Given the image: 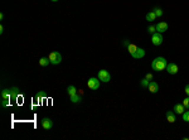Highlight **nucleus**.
Instances as JSON below:
<instances>
[{"label":"nucleus","instance_id":"6ab92c4d","mask_svg":"<svg viewBox=\"0 0 189 140\" xmlns=\"http://www.w3.org/2000/svg\"><path fill=\"white\" fill-rule=\"evenodd\" d=\"M149 80L148 78H143V80L140 81V85H141V87H144V88H148V86H149Z\"/></svg>","mask_w":189,"mask_h":140},{"label":"nucleus","instance_id":"20e7f679","mask_svg":"<svg viewBox=\"0 0 189 140\" xmlns=\"http://www.w3.org/2000/svg\"><path fill=\"white\" fill-rule=\"evenodd\" d=\"M98 78L101 82H108L111 81V74L106 69H101V71H98Z\"/></svg>","mask_w":189,"mask_h":140},{"label":"nucleus","instance_id":"c756f323","mask_svg":"<svg viewBox=\"0 0 189 140\" xmlns=\"http://www.w3.org/2000/svg\"><path fill=\"white\" fill-rule=\"evenodd\" d=\"M50 1H58V0H50Z\"/></svg>","mask_w":189,"mask_h":140},{"label":"nucleus","instance_id":"b1692460","mask_svg":"<svg viewBox=\"0 0 189 140\" xmlns=\"http://www.w3.org/2000/svg\"><path fill=\"white\" fill-rule=\"evenodd\" d=\"M38 93H39V96L42 97V100H44V99H47V93H45L44 91H39V92H38Z\"/></svg>","mask_w":189,"mask_h":140},{"label":"nucleus","instance_id":"9d476101","mask_svg":"<svg viewBox=\"0 0 189 140\" xmlns=\"http://www.w3.org/2000/svg\"><path fill=\"white\" fill-rule=\"evenodd\" d=\"M1 100H12L10 88H4V90L1 91Z\"/></svg>","mask_w":189,"mask_h":140},{"label":"nucleus","instance_id":"4be33fe9","mask_svg":"<svg viewBox=\"0 0 189 140\" xmlns=\"http://www.w3.org/2000/svg\"><path fill=\"white\" fill-rule=\"evenodd\" d=\"M182 104L184 105V107H185L187 110H189V96H187L185 99L183 100V102H182Z\"/></svg>","mask_w":189,"mask_h":140},{"label":"nucleus","instance_id":"f3484780","mask_svg":"<svg viewBox=\"0 0 189 140\" xmlns=\"http://www.w3.org/2000/svg\"><path fill=\"white\" fill-rule=\"evenodd\" d=\"M71 97V101L73 102V104H79L81 102V96H78V93H74V95L69 96Z\"/></svg>","mask_w":189,"mask_h":140},{"label":"nucleus","instance_id":"dca6fc26","mask_svg":"<svg viewBox=\"0 0 189 140\" xmlns=\"http://www.w3.org/2000/svg\"><path fill=\"white\" fill-rule=\"evenodd\" d=\"M157 15H155V13L154 12H149L148 14H146V20L148 22H154L155 19H157Z\"/></svg>","mask_w":189,"mask_h":140},{"label":"nucleus","instance_id":"6e6552de","mask_svg":"<svg viewBox=\"0 0 189 140\" xmlns=\"http://www.w3.org/2000/svg\"><path fill=\"white\" fill-rule=\"evenodd\" d=\"M155 28H157V32H159V33H164V32H167L168 30V23H165V22H159L157 25H155Z\"/></svg>","mask_w":189,"mask_h":140},{"label":"nucleus","instance_id":"a211bd4d","mask_svg":"<svg viewBox=\"0 0 189 140\" xmlns=\"http://www.w3.org/2000/svg\"><path fill=\"white\" fill-rule=\"evenodd\" d=\"M67 93L69 96H72V95H74V93H77V88H76L73 85H71V86L67 87Z\"/></svg>","mask_w":189,"mask_h":140},{"label":"nucleus","instance_id":"7ed1b4c3","mask_svg":"<svg viewBox=\"0 0 189 140\" xmlns=\"http://www.w3.org/2000/svg\"><path fill=\"white\" fill-rule=\"evenodd\" d=\"M87 86H88V88H91V90H93V91L98 90V88H100V78H98V77H91V78H88Z\"/></svg>","mask_w":189,"mask_h":140},{"label":"nucleus","instance_id":"a878e982","mask_svg":"<svg viewBox=\"0 0 189 140\" xmlns=\"http://www.w3.org/2000/svg\"><path fill=\"white\" fill-rule=\"evenodd\" d=\"M40 100H42V97L39 96V93H37V95L34 96V101L35 102H40Z\"/></svg>","mask_w":189,"mask_h":140},{"label":"nucleus","instance_id":"5701e85b","mask_svg":"<svg viewBox=\"0 0 189 140\" xmlns=\"http://www.w3.org/2000/svg\"><path fill=\"white\" fill-rule=\"evenodd\" d=\"M148 32H149V34H154L157 32V28H155V25H150L148 28Z\"/></svg>","mask_w":189,"mask_h":140},{"label":"nucleus","instance_id":"4468645a","mask_svg":"<svg viewBox=\"0 0 189 140\" xmlns=\"http://www.w3.org/2000/svg\"><path fill=\"white\" fill-rule=\"evenodd\" d=\"M10 91H12V100H17L18 96L20 95V90L18 87H12Z\"/></svg>","mask_w":189,"mask_h":140},{"label":"nucleus","instance_id":"ddd939ff","mask_svg":"<svg viewBox=\"0 0 189 140\" xmlns=\"http://www.w3.org/2000/svg\"><path fill=\"white\" fill-rule=\"evenodd\" d=\"M165 116H167V120L169 121L170 124L175 123V113H174V111H167Z\"/></svg>","mask_w":189,"mask_h":140},{"label":"nucleus","instance_id":"1a4fd4ad","mask_svg":"<svg viewBox=\"0 0 189 140\" xmlns=\"http://www.w3.org/2000/svg\"><path fill=\"white\" fill-rule=\"evenodd\" d=\"M148 88H149V91H150L151 93H157V92L159 91V85H158V83L155 82V81H150Z\"/></svg>","mask_w":189,"mask_h":140},{"label":"nucleus","instance_id":"aec40b11","mask_svg":"<svg viewBox=\"0 0 189 140\" xmlns=\"http://www.w3.org/2000/svg\"><path fill=\"white\" fill-rule=\"evenodd\" d=\"M182 118H183V121L189 123V110L188 111H184V113L182 114Z\"/></svg>","mask_w":189,"mask_h":140},{"label":"nucleus","instance_id":"f8f14e48","mask_svg":"<svg viewBox=\"0 0 189 140\" xmlns=\"http://www.w3.org/2000/svg\"><path fill=\"white\" fill-rule=\"evenodd\" d=\"M173 111H174L175 114L182 115V114L184 113V111H185V107H184V105H183V104H177V105H174Z\"/></svg>","mask_w":189,"mask_h":140},{"label":"nucleus","instance_id":"bb28decb","mask_svg":"<svg viewBox=\"0 0 189 140\" xmlns=\"http://www.w3.org/2000/svg\"><path fill=\"white\" fill-rule=\"evenodd\" d=\"M145 78H148L149 81H151V80H153V74H151V73H146V76H145Z\"/></svg>","mask_w":189,"mask_h":140},{"label":"nucleus","instance_id":"9b49d317","mask_svg":"<svg viewBox=\"0 0 189 140\" xmlns=\"http://www.w3.org/2000/svg\"><path fill=\"white\" fill-rule=\"evenodd\" d=\"M144 56H145V51H144L143 48H140V47H139L138 51H136V52H135L134 54H132L131 57H132V58H135V59H140V58H143Z\"/></svg>","mask_w":189,"mask_h":140},{"label":"nucleus","instance_id":"c85d7f7f","mask_svg":"<svg viewBox=\"0 0 189 140\" xmlns=\"http://www.w3.org/2000/svg\"><path fill=\"white\" fill-rule=\"evenodd\" d=\"M4 33V27L1 25V27H0V34H3Z\"/></svg>","mask_w":189,"mask_h":140},{"label":"nucleus","instance_id":"423d86ee","mask_svg":"<svg viewBox=\"0 0 189 140\" xmlns=\"http://www.w3.org/2000/svg\"><path fill=\"white\" fill-rule=\"evenodd\" d=\"M167 72L169 73V74H177L178 73V71H179V67L177 66L175 63H168L167 64Z\"/></svg>","mask_w":189,"mask_h":140},{"label":"nucleus","instance_id":"0eeeda50","mask_svg":"<svg viewBox=\"0 0 189 140\" xmlns=\"http://www.w3.org/2000/svg\"><path fill=\"white\" fill-rule=\"evenodd\" d=\"M42 126H43L44 130H50L53 128V121L49 118H43L42 119Z\"/></svg>","mask_w":189,"mask_h":140},{"label":"nucleus","instance_id":"39448f33","mask_svg":"<svg viewBox=\"0 0 189 140\" xmlns=\"http://www.w3.org/2000/svg\"><path fill=\"white\" fill-rule=\"evenodd\" d=\"M151 42L154 45H160L163 43V35L159 32H155L154 34H151Z\"/></svg>","mask_w":189,"mask_h":140},{"label":"nucleus","instance_id":"f03ea898","mask_svg":"<svg viewBox=\"0 0 189 140\" xmlns=\"http://www.w3.org/2000/svg\"><path fill=\"white\" fill-rule=\"evenodd\" d=\"M48 58L52 64H59L61 62H62V56H61L59 52H57V51H54V52H50Z\"/></svg>","mask_w":189,"mask_h":140},{"label":"nucleus","instance_id":"2eb2a0df","mask_svg":"<svg viewBox=\"0 0 189 140\" xmlns=\"http://www.w3.org/2000/svg\"><path fill=\"white\" fill-rule=\"evenodd\" d=\"M49 63H50V61H49V58H48V57H42V58L39 59V64H40L42 67L48 66Z\"/></svg>","mask_w":189,"mask_h":140},{"label":"nucleus","instance_id":"393cba45","mask_svg":"<svg viewBox=\"0 0 189 140\" xmlns=\"http://www.w3.org/2000/svg\"><path fill=\"white\" fill-rule=\"evenodd\" d=\"M9 101H10V100H3V101H1V107L8 106V105H9Z\"/></svg>","mask_w":189,"mask_h":140},{"label":"nucleus","instance_id":"cd10ccee","mask_svg":"<svg viewBox=\"0 0 189 140\" xmlns=\"http://www.w3.org/2000/svg\"><path fill=\"white\" fill-rule=\"evenodd\" d=\"M185 93L187 96H189V85H185Z\"/></svg>","mask_w":189,"mask_h":140},{"label":"nucleus","instance_id":"412c9836","mask_svg":"<svg viewBox=\"0 0 189 140\" xmlns=\"http://www.w3.org/2000/svg\"><path fill=\"white\" fill-rule=\"evenodd\" d=\"M154 13H155V15H157V17H163V10H162V9H160V8H155L154 9Z\"/></svg>","mask_w":189,"mask_h":140},{"label":"nucleus","instance_id":"f257e3e1","mask_svg":"<svg viewBox=\"0 0 189 140\" xmlns=\"http://www.w3.org/2000/svg\"><path fill=\"white\" fill-rule=\"evenodd\" d=\"M167 64H168V62L164 57H157L151 62V68H153L154 71L160 72V71H164V69L167 68Z\"/></svg>","mask_w":189,"mask_h":140}]
</instances>
